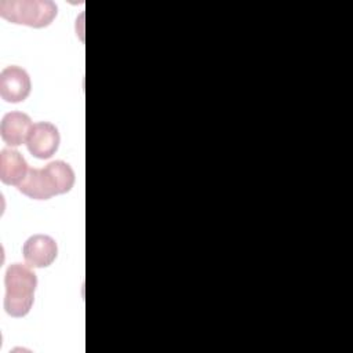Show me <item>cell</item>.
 <instances>
[{
    "instance_id": "3",
    "label": "cell",
    "mask_w": 353,
    "mask_h": 353,
    "mask_svg": "<svg viewBox=\"0 0 353 353\" xmlns=\"http://www.w3.org/2000/svg\"><path fill=\"white\" fill-rule=\"evenodd\" d=\"M58 8L51 0H1L0 15L11 23L30 28H46L51 25Z\"/></svg>"
},
{
    "instance_id": "8",
    "label": "cell",
    "mask_w": 353,
    "mask_h": 353,
    "mask_svg": "<svg viewBox=\"0 0 353 353\" xmlns=\"http://www.w3.org/2000/svg\"><path fill=\"white\" fill-rule=\"evenodd\" d=\"M29 171L23 156L14 149H3L0 153V179L6 185L18 186Z\"/></svg>"
},
{
    "instance_id": "4",
    "label": "cell",
    "mask_w": 353,
    "mask_h": 353,
    "mask_svg": "<svg viewBox=\"0 0 353 353\" xmlns=\"http://www.w3.org/2000/svg\"><path fill=\"white\" fill-rule=\"evenodd\" d=\"M59 131L54 124L48 121H39L32 125L26 139V146L30 154L46 160L55 154L59 146Z\"/></svg>"
},
{
    "instance_id": "1",
    "label": "cell",
    "mask_w": 353,
    "mask_h": 353,
    "mask_svg": "<svg viewBox=\"0 0 353 353\" xmlns=\"http://www.w3.org/2000/svg\"><path fill=\"white\" fill-rule=\"evenodd\" d=\"M74 185V171L62 161L55 160L44 168H29L18 190L34 200H48L57 194L68 193Z\"/></svg>"
},
{
    "instance_id": "7",
    "label": "cell",
    "mask_w": 353,
    "mask_h": 353,
    "mask_svg": "<svg viewBox=\"0 0 353 353\" xmlns=\"http://www.w3.org/2000/svg\"><path fill=\"white\" fill-rule=\"evenodd\" d=\"M32 125H33L32 120L26 113L10 112L4 114V117L1 119V124H0L1 139L11 148L26 143Z\"/></svg>"
},
{
    "instance_id": "6",
    "label": "cell",
    "mask_w": 353,
    "mask_h": 353,
    "mask_svg": "<svg viewBox=\"0 0 353 353\" xmlns=\"http://www.w3.org/2000/svg\"><path fill=\"white\" fill-rule=\"evenodd\" d=\"M22 254L30 268H47L55 261L58 245L55 240L47 234H33L25 241Z\"/></svg>"
},
{
    "instance_id": "2",
    "label": "cell",
    "mask_w": 353,
    "mask_h": 353,
    "mask_svg": "<svg viewBox=\"0 0 353 353\" xmlns=\"http://www.w3.org/2000/svg\"><path fill=\"white\" fill-rule=\"evenodd\" d=\"M4 310L11 317H23L32 309L37 276L26 263H11L4 276Z\"/></svg>"
},
{
    "instance_id": "5",
    "label": "cell",
    "mask_w": 353,
    "mask_h": 353,
    "mask_svg": "<svg viewBox=\"0 0 353 353\" xmlns=\"http://www.w3.org/2000/svg\"><path fill=\"white\" fill-rule=\"evenodd\" d=\"M32 83L28 72L23 68L11 65L0 73V95L6 102L18 103L30 94Z\"/></svg>"
}]
</instances>
